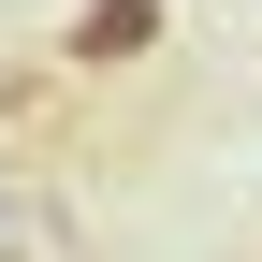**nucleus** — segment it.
<instances>
[{"mask_svg":"<svg viewBox=\"0 0 262 262\" xmlns=\"http://www.w3.org/2000/svg\"><path fill=\"white\" fill-rule=\"evenodd\" d=\"M160 44V0H88V15H73V58H88V73H117V58H146Z\"/></svg>","mask_w":262,"mask_h":262,"instance_id":"f257e3e1","label":"nucleus"}]
</instances>
